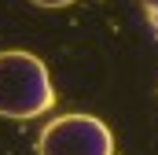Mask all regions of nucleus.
<instances>
[{
	"instance_id": "nucleus-1",
	"label": "nucleus",
	"mask_w": 158,
	"mask_h": 155,
	"mask_svg": "<svg viewBox=\"0 0 158 155\" xmlns=\"http://www.w3.org/2000/svg\"><path fill=\"white\" fill-rule=\"evenodd\" d=\"M55 107V85L33 52H0V118H40Z\"/></svg>"
},
{
	"instance_id": "nucleus-2",
	"label": "nucleus",
	"mask_w": 158,
	"mask_h": 155,
	"mask_svg": "<svg viewBox=\"0 0 158 155\" xmlns=\"http://www.w3.org/2000/svg\"><path fill=\"white\" fill-rule=\"evenodd\" d=\"M37 155H114V137L96 115H59L40 129Z\"/></svg>"
},
{
	"instance_id": "nucleus-3",
	"label": "nucleus",
	"mask_w": 158,
	"mask_h": 155,
	"mask_svg": "<svg viewBox=\"0 0 158 155\" xmlns=\"http://www.w3.org/2000/svg\"><path fill=\"white\" fill-rule=\"evenodd\" d=\"M30 4H37V7H70L74 0H30Z\"/></svg>"
}]
</instances>
